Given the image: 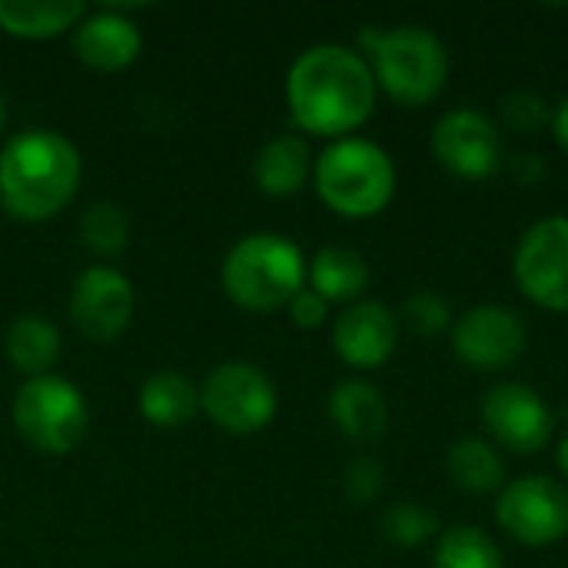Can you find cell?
I'll list each match as a JSON object with an SVG mask.
<instances>
[{"label":"cell","instance_id":"6","mask_svg":"<svg viewBox=\"0 0 568 568\" xmlns=\"http://www.w3.org/2000/svg\"><path fill=\"white\" fill-rule=\"evenodd\" d=\"M87 403L83 393L60 376L27 379L13 396V426L20 439L47 456L70 453L87 436Z\"/></svg>","mask_w":568,"mask_h":568},{"label":"cell","instance_id":"30","mask_svg":"<svg viewBox=\"0 0 568 568\" xmlns=\"http://www.w3.org/2000/svg\"><path fill=\"white\" fill-rule=\"evenodd\" d=\"M542 170H546V163H542V156H536V153H523V156H516V163H513V173L519 176V183H536V180L542 176Z\"/></svg>","mask_w":568,"mask_h":568},{"label":"cell","instance_id":"12","mask_svg":"<svg viewBox=\"0 0 568 568\" xmlns=\"http://www.w3.org/2000/svg\"><path fill=\"white\" fill-rule=\"evenodd\" d=\"M453 349L476 369H503L526 349V323L509 306H476L456 320Z\"/></svg>","mask_w":568,"mask_h":568},{"label":"cell","instance_id":"25","mask_svg":"<svg viewBox=\"0 0 568 568\" xmlns=\"http://www.w3.org/2000/svg\"><path fill=\"white\" fill-rule=\"evenodd\" d=\"M383 532L396 546H423L436 532V516L419 503H399L383 516Z\"/></svg>","mask_w":568,"mask_h":568},{"label":"cell","instance_id":"2","mask_svg":"<svg viewBox=\"0 0 568 568\" xmlns=\"http://www.w3.org/2000/svg\"><path fill=\"white\" fill-rule=\"evenodd\" d=\"M80 183V153L57 130H23L0 150V206L23 223L60 213Z\"/></svg>","mask_w":568,"mask_h":568},{"label":"cell","instance_id":"28","mask_svg":"<svg viewBox=\"0 0 568 568\" xmlns=\"http://www.w3.org/2000/svg\"><path fill=\"white\" fill-rule=\"evenodd\" d=\"M379 489H383V469H379V463L369 459V456L353 459L349 469H346V496L353 503L366 506V503H373L379 496Z\"/></svg>","mask_w":568,"mask_h":568},{"label":"cell","instance_id":"22","mask_svg":"<svg viewBox=\"0 0 568 568\" xmlns=\"http://www.w3.org/2000/svg\"><path fill=\"white\" fill-rule=\"evenodd\" d=\"M446 469H449L453 483L473 496H486V493L499 489L506 479V466H503L499 453L483 439H459L446 456Z\"/></svg>","mask_w":568,"mask_h":568},{"label":"cell","instance_id":"10","mask_svg":"<svg viewBox=\"0 0 568 568\" xmlns=\"http://www.w3.org/2000/svg\"><path fill=\"white\" fill-rule=\"evenodd\" d=\"M429 146L446 170L466 180H483L503 163V136L496 123L473 106H459L439 116Z\"/></svg>","mask_w":568,"mask_h":568},{"label":"cell","instance_id":"13","mask_svg":"<svg viewBox=\"0 0 568 568\" xmlns=\"http://www.w3.org/2000/svg\"><path fill=\"white\" fill-rule=\"evenodd\" d=\"M486 429L516 453H539L552 436V413L546 399L526 383H499L483 399Z\"/></svg>","mask_w":568,"mask_h":568},{"label":"cell","instance_id":"5","mask_svg":"<svg viewBox=\"0 0 568 568\" xmlns=\"http://www.w3.org/2000/svg\"><path fill=\"white\" fill-rule=\"evenodd\" d=\"M316 190L343 216H373L393 200L396 166L379 143L343 136L316 160Z\"/></svg>","mask_w":568,"mask_h":568},{"label":"cell","instance_id":"4","mask_svg":"<svg viewBox=\"0 0 568 568\" xmlns=\"http://www.w3.org/2000/svg\"><path fill=\"white\" fill-rule=\"evenodd\" d=\"M359 43L373 57V77L399 103L416 106L433 100L449 77V53L426 27L363 30Z\"/></svg>","mask_w":568,"mask_h":568},{"label":"cell","instance_id":"21","mask_svg":"<svg viewBox=\"0 0 568 568\" xmlns=\"http://www.w3.org/2000/svg\"><path fill=\"white\" fill-rule=\"evenodd\" d=\"M310 283L326 303L329 300H336V303L356 300L369 286V266L349 246H326L316 253V260L310 266Z\"/></svg>","mask_w":568,"mask_h":568},{"label":"cell","instance_id":"16","mask_svg":"<svg viewBox=\"0 0 568 568\" xmlns=\"http://www.w3.org/2000/svg\"><path fill=\"white\" fill-rule=\"evenodd\" d=\"M329 416H333L336 429L353 443H376L389 423V409H386L383 393L363 379L339 383L329 393Z\"/></svg>","mask_w":568,"mask_h":568},{"label":"cell","instance_id":"17","mask_svg":"<svg viewBox=\"0 0 568 568\" xmlns=\"http://www.w3.org/2000/svg\"><path fill=\"white\" fill-rule=\"evenodd\" d=\"M313 170L310 143L296 133L273 136L253 160V180L266 196H293Z\"/></svg>","mask_w":568,"mask_h":568},{"label":"cell","instance_id":"8","mask_svg":"<svg viewBox=\"0 0 568 568\" xmlns=\"http://www.w3.org/2000/svg\"><path fill=\"white\" fill-rule=\"evenodd\" d=\"M496 519L526 546H552L568 536V493L546 476L516 479L503 489Z\"/></svg>","mask_w":568,"mask_h":568},{"label":"cell","instance_id":"24","mask_svg":"<svg viewBox=\"0 0 568 568\" xmlns=\"http://www.w3.org/2000/svg\"><path fill=\"white\" fill-rule=\"evenodd\" d=\"M80 240L87 250L100 256H116L126 246V216L120 213V206L106 200L90 203L80 216Z\"/></svg>","mask_w":568,"mask_h":568},{"label":"cell","instance_id":"33","mask_svg":"<svg viewBox=\"0 0 568 568\" xmlns=\"http://www.w3.org/2000/svg\"><path fill=\"white\" fill-rule=\"evenodd\" d=\"M3 123H7V106H3V97H0V130H3Z\"/></svg>","mask_w":568,"mask_h":568},{"label":"cell","instance_id":"27","mask_svg":"<svg viewBox=\"0 0 568 568\" xmlns=\"http://www.w3.org/2000/svg\"><path fill=\"white\" fill-rule=\"evenodd\" d=\"M503 120L513 130H519V133H536L549 120V110H546V100L539 93H532V90H513L503 100Z\"/></svg>","mask_w":568,"mask_h":568},{"label":"cell","instance_id":"20","mask_svg":"<svg viewBox=\"0 0 568 568\" xmlns=\"http://www.w3.org/2000/svg\"><path fill=\"white\" fill-rule=\"evenodd\" d=\"M3 349L7 359L20 373H27V379L50 376L53 363L60 359V329L43 316H20L10 323L3 336Z\"/></svg>","mask_w":568,"mask_h":568},{"label":"cell","instance_id":"1","mask_svg":"<svg viewBox=\"0 0 568 568\" xmlns=\"http://www.w3.org/2000/svg\"><path fill=\"white\" fill-rule=\"evenodd\" d=\"M293 120L306 133L339 136L366 123L376 103V77L363 53L343 43H316L303 50L286 77Z\"/></svg>","mask_w":568,"mask_h":568},{"label":"cell","instance_id":"26","mask_svg":"<svg viewBox=\"0 0 568 568\" xmlns=\"http://www.w3.org/2000/svg\"><path fill=\"white\" fill-rule=\"evenodd\" d=\"M403 320H406V326H409L413 333L436 336V333H443V329L449 326L453 310H449V303H446L439 293L419 290V293H413V296L403 303Z\"/></svg>","mask_w":568,"mask_h":568},{"label":"cell","instance_id":"19","mask_svg":"<svg viewBox=\"0 0 568 568\" xmlns=\"http://www.w3.org/2000/svg\"><path fill=\"white\" fill-rule=\"evenodd\" d=\"M200 409V389L176 369L153 373L140 389V413L160 429L186 426Z\"/></svg>","mask_w":568,"mask_h":568},{"label":"cell","instance_id":"3","mask_svg":"<svg viewBox=\"0 0 568 568\" xmlns=\"http://www.w3.org/2000/svg\"><path fill=\"white\" fill-rule=\"evenodd\" d=\"M303 253L276 233L243 236L223 260V290L243 310H280L303 290Z\"/></svg>","mask_w":568,"mask_h":568},{"label":"cell","instance_id":"9","mask_svg":"<svg viewBox=\"0 0 568 568\" xmlns=\"http://www.w3.org/2000/svg\"><path fill=\"white\" fill-rule=\"evenodd\" d=\"M516 283L546 306L568 310V216H546L516 246Z\"/></svg>","mask_w":568,"mask_h":568},{"label":"cell","instance_id":"29","mask_svg":"<svg viewBox=\"0 0 568 568\" xmlns=\"http://www.w3.org/2000/svg\"><path fill=\"white\" fill-rule=\"evenodd\" d=\"M326 313H329V303H326L316 290H300V293L290 300V316H293V323L303 326V329L323 326Z\"/></svg>","mask_w":568,"mask_h":568},{"label":"cell","instance_id":"23","mask_svg":"<svg viewBox=\"0 0 568 568\" xmlns=\"http://www.w3.org/2000/svg\"><path fill=\"white\" fill-rule=\"evenodd\" d=\"M433 568H503V552L479 526H453L436 542Z\"/></svg>","mask_w":568,"mask_h":568},{"label":"cell","instance_id":"7","mask_svg":"<svg viewBox=\"0 0 568 568\" xmlns=\"http://www.w3.org/2000/svg\"><path fill=\"white\" fill-rule=\"evenodd\" d=\"M200 409H206V416L220 429L233 436H250L273 419L276 389L260 366L223 363L206 376L200 389Z\"/></svg>","mask_w":568,"mask_h":568},{"label":"cell","instance_id":"32","mask_svg":"<svg viewBox=\"0 0 568 568\" xmlns=\"http://www.w3.org/2000/svg\"><path fill=\"white\" fill-rule=\"evenodd\" d=\"M559 469H562V476L568 479V436L562 439V446H559Z\"/></svg>","mask_w":568,"mask_h":568},{"label":"cell","instance_id":"31","mask_svg":"<svg viewBox=\"0 0 568 568\" xmlns=\"http://www.w3.org/2000/svg\"><path fill=\"white\" fill-rule=\"evenodd\" d=\"M552 126H556V140L562 143V150H568V97L559 103V110L552 116Z\"/></svg>","mask_w":568,"mask_h":568},{"label":"cell","instance_id":"11","mask_svg":"<svg viewBox=\"0 0 568 568\" xmlns=\"http://www.w3.org/2000/svg\"><path fill=\"white\" fill-rule=\"evenodd\" d=\"M133 286L113 266H90L73 280L70 320L90 343L116 339L133 320Z\"/></svg>","mask_w":568,"mask_h":568},{"label":"cell","instance_id":"15","mask_svg":"<svg viewBox=\"0 0 568 568\" xmlns=\"http://www.w3.org/2000/svg\"><path fill=\"white\" fill-rule=\"evenodd\" d=\"M77 57L93 70H123L140 53V30L116 10H100L73 30Z\"/></svg>","mask_w":568,"mask_h":568},{"label":"cell","instance_id":"14","mask_svg":"<svg viewBox=\"0 0 568 568\" xmlns=\"http://www.w3.org/2000/svg\"><path fill=\"white\" fill-rule=\"evenodd\" d=\"M399 339V323L396 316L373 300H359L349 310L339 313L336 326H333V346L336 353L359 369L379 366L393 356Z\"/></svg>","mask_w":568,"mask_h":568},{"label":"cell","instance_id":"18","mask_svg":"<svg viewBox=\"0 0 568 568\" xmlns=\"http://www.w3.org/2000/svg\"><path fill=\"white\" fill-rule=\"evenodd\" d=\"M83 17L80 0H0V30L20 40L57 37Z\"/></svg>","mask_w":568,"mask_h":568}]
</instances>
